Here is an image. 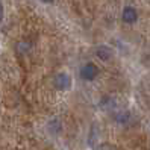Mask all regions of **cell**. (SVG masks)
Returning <instances> with one entry per match:
<instances>
[{"mask_svg":"<svg viewBox=\"0 0 150 150\" xmlns=\"http://www.w3.org/2000/svg\"><path fill=\"white\" fill-rule=\"evenodd\" d=\"M121 18H123V21L127 23V24H134V23L138 20L137 9H135V8H132V6H126L125 9H123Z\"/></svg>","mask_w":150,"mask_h":150,"instance_id":"cell-3","label":"cell"},{"mask_svg":"<svg viewBox=\"0 0 150 150\" xmlns=\"http://www.w3.org/2000/svg\"><path fill=\"white\" fill-rule=\"evenodd\" d=\"M2 20H3V5L0 2V23H2Z\"/></svg>","mask_w":150,"mask_h":150,"instance_id":"cell-9","label":"cell"},{"mask_svg":"<svg viewBox=\"0 0 150 150\" xmlns=\"http://www.w3.org/2000/svg\"><path fill=\"white\" fill-rule=\"evenodd\" d=\"M96 55L100 61H109L112 58V49L109 46H106V44H102V46L97 47Z\"/></svg>","mask_w":150,"mask_h":150,"instance_id":"cell-4","label":"cell"},{"mask_svg":"<svg viewBox=\"0 0 150 150\" xmlns=\"http://www.w3.org/2000/svg\"><path fill=\"white\" fill-rule=\"evenodd\" d=\"M96 130H97V127L96 126H93L91 127V132H90V139H88V143H90V146H94V141H96Z\"/></svg>","mask_w":150,"mask_h":150,"instance_id":"cell-7","label":"cell"},{"mask_svg":"<svg viewBox=\"0 0 150 150\" xmlns=\"http://www.w3.org/2000/svg\"><path fill=\"white\" fill-rule=\"evenodd\" d=\"M97 150H117V147H115V146H112V144L105 143V144L99 146V149H97Z\"/></svg>","mask_w":150,"mask_h":150,"instance_id":"cell-8","label":"cell"},{"mask_svg":"<svg viewBox=\"0 0 150 150\" xmlns=\"http://www.w3.org/2000/svg\"><path fill=\"white\" fill-rule=\"evenodd\" d=\"M41 2H42V3H52L53 0H41Z\"/></svg>","mask_w":150,"mask_h":150,"instance_id":"cell-10","label":"cell"},{"mask_svg":"<svg viewBox=\"0 0 150 150\" xmlns=\"http://www.w3.org/2000/svg\"><path fill=\"white\" fill-rule=\"evenodd\" d=\"M81 77L83 79V81H94V79L97 77V74H99V68H97L96 64L93 62H86L82 68H81Z\"/></svg>","mask_w":150,"mask_h":150,"instance_id":"cell-1","label":"cell"},{"mask_svg":"<svg viewBox=\"0 0 150 150\" xmlns=\"http://www.w3.org/2000/svg\"><path fill=\"white\" fill-rule=\"evenodd\" d=\"M114 118H115V121L120 123V125H126V123L130 120V112L129 111H118Z\"/></svg>","mask_w":150,"mask_h":150,"instance_id":"cell-6","label":"cell"},{"mask_svg":"<svg viewBox=\"0 0 150 150\" xmlns=\"http://www.w3.org/2000/svg\"><path fill=\"white\" fill-rule=\"evenodd\" d=\"M53 85L56 86V90L65 91L71 86V77H70L67 73H58L53 79Z\"/></svg>","mask_w":150,"mask_h":150,"instance_id":"cell-2","label":"cell"},{"mask_svg":"<svg viewBox=\"0 0 150 150\" xmlns=\"http://www.w3.org/2000/svg\"><path fill=\"white\" fill-rule=\"evenodd\" d=\"M61 130H62V125H61V121L58 118H53V120H50L49 123V132L52 135H58L61 134Z\"/></svg>","mask_w":150,"mask_h":150,"instance_id":"cell-5","label":"cell"}]
</instances>
